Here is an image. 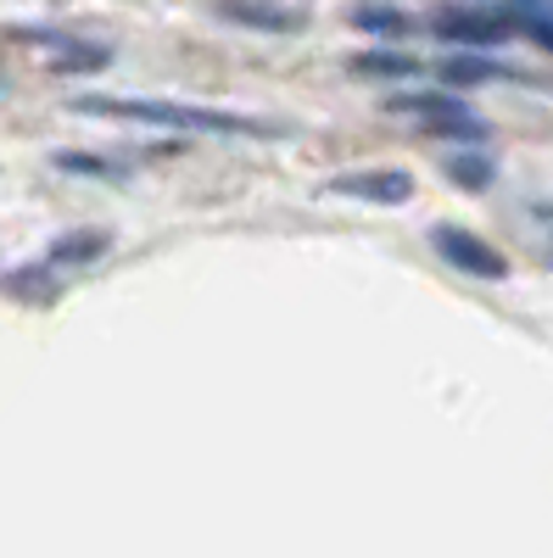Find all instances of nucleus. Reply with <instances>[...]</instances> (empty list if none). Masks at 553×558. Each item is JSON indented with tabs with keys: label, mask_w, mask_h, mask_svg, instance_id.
I'll use <instances>...</instances> for the list:
<instances>
[{
	"label": "nucleus",
	"mask_w": 553,
	"mask_h": 558,
	"mask_svg": "<svg viewBox=\"0 0 553 558\" xmlns=\"http://www.w3.org/2000/svg\"><path fill=\"white\" fill-rule=\"evenodd\" d=\"M358 73H369V78H408V73H420V62L397 57V51H369V57H358Z\"/></svg>",
	"instance_id": "f8f14e48"
},
{
	"label": "nucleus",
	"mask_w": 553,
	"mask_h": 558,
	"mask_svg": "<svg viewBox=\"0 0 553 558\" xmlns=\"http://www.w3.org/2000/svg\"><path fill=\"white\" fill-rule=\"evenodd\" d=\"M431 23L447 45H503L509 39V23L492 17V12H470V7H442Z\"/></svg>",
	"instance_id": "423d86ee"
},
{
	"label": "nucleus",
	"mask_w": 553,
	"mask_h": 558,
	"mask_svg": "<svg viewBox=\"0 0 553 558\" xmlns=\"http://www.w3.org/2000/svg\"><path fill=\"white\" fill-rule=\"evenodd\" d=\"M520 12L531 17V23H526V28H531V39H537V45H542V51L553 57V17H548V12H531V7H520Z\"/></svg>",
	"instance_id": "4468645a"
},
{
	"label": "nucleus",
	"mask_w": 553,
	"mask_h": 558,
	"mask_svg": "<svg viewBox=\"0 0 553 558\" xmlns=\"http://www.w3.org/2000/svg\"><path fill=\"white\" fill-rule=\"evenodd\" d=\"M73 112L123 118V123H152V129H184V134H241V140H280V134H286L280 123H263V118H247V112L163 101V96H79Z\"/></svg>",
	"instance_id": "f257e3e1"
},
{
	"label": "nucleus",
	"mask_w": 553,
	"mask_h": 558,
	"mask_svg": "<svg viewBox=\"0 0 553 558\" xmlns=\"http://www.w3.org/2000/svg\"><path fill=\"white\" fill-rule=\"evenodd\" d=\"M330 196H347V202H369V207H397L413 196V173L402 168H358V173H336L325 179Z\"/></svg>",
	"instance_id": "7ed1b4c3"
},
{
	"label": "nucleus",
	"mask_w": 553,
	"mask_h": 558,
	"mask_svg": "<svg viewBox=\"0 0 553 558\" xmlns=\"http://www.w3.org/2000/svg\"><path fill=\"white\" fill-rule=\"evenodd\" d=\"M17 39H23V45H39V51H51L68 73H96V68L112 62L107 45H96V39H73V34H57V28H17Z\"/></svg>",
	"instance_id": "39448f33"
},
{
	"label": "nucleus",
	"mask_w": 553,
	"mask_h": 558,
	"mask_svg": "<svg viewBox=\"0 0 553 558\" xmlns=\"http://www.w3.org/2000/svg\"><path fill=\"white\" fill-rule=\"evenodd\" d=\"M107 246H112L107 229H73V235L51 241V263H96Z\"/></svg>",
	"instance_id": "6e6552de"
},
{
	"label": "nucleus",
	"mask_w": 553,
	"mask_h": 558,
	"mask_svg": "<svg viewBox=\"0 0 553 558\" xmlns=\"http://www.w3.org/2000/svg\"><path fill=\"white\" fill-rule=\"evenodd\" d=\"M447 179L465 184V191H486V184H492V162L476 157V151H458V157H447Z\"/></svg>",
	"instance_id": "9b49d317"
},
{
	"label": "nucleus",
	"mask_w": 553,
	"mask_h": 558,
	"mask_svg": "<svg viewBox=\"0 0 553 558\" xmlns=\"http://www.w3.org/2000/svg\"><path fill=\"white\" fill-rule=\"evenodd\" d=\"M442 78L447 84H486V78H520V68H497V62H481V57H447Z\"/></svg>",
	"instance_id": "1a4fd4ad"
},
{
	"label": "nucleus",
	"mask_w": 553,
	"mask_h": 558,
	"mask_svg": "<svg viewBox=\"0 0 553 558\" xmlns=\"http://www.w3.org/2000/svg\"><path fill=\"white\" fill-rule=\"evenodd\" d=\"M218 17L257 28V34H297L308 23L297 7H286V0H218Z\"/></svg>",
	"instance_id": "0eeeda50"
},
{
	"label": "nucleus",
	"mask_w": 553,
	"mask_h": 558,
	"mask_svg": "<svg viewBox=\"0 0 553 558\" xmlns=\"http://www.w3.org/2000/svg\"><path fill=\"white\" fill-rule=\"evenodd\" d=\"M431 246H436L453 268H465V274H476V279H503V274H509V263H503L481 235H470V229H458V223H436V229H431Z\"/></svg>",
	"instance_id": "20e7f679"
},
{
	"label": "nucleus",
	"mask_w": 553,
	"mask_h": 558,
	"mask_svg": "<svg viewBox=\"0 0 553 558\" xmlns=\"http://www.w3.org/2000/svg\"><path fill=\"white\" fill-rule=\"evenodd\" d=\"M352 23H358V28H369V34H386V39H402V34L413 28L397 7H375V0H369V7H358V12H352Z\"/></svg>",
	"instance_id": "9d476101"
},
{
	"label": "nucleus",
	"mask_w": 553,
	"mask_h": 558,
	"mask_svg": "<svg viewBox=\"0 0 553 558\" xmlns=\"http://www.w3.org/2000/svg\"><path fill=\"white\" fill-rule=\"evenodd\" d=\"M57 168L62 173H101V179H112V168L101 157H84V151H57Z\"/></svg>",
	"instance_id": "ddd939ff"
},
{
	"label": "nucleus",
	"mask_w": 553,
	"mask_h": 558,
	"mask_svg": "<svg viewBox=\"0 0 553 558\" xmlns=\"http://www.w3.org/2000/svg\"><path fill=\"white\" fill-rule=\"evenodd\" d=\"M392 112L420 118V123H431V129H442V134H465V140H481V134H486V129L470 118V107L453 96V89H408V96H392Z\"/></svg>",
	"instance_id": "f03ea898"
}]
</instances>
